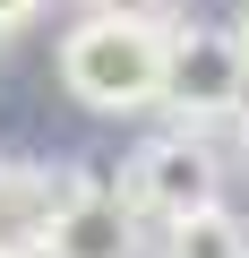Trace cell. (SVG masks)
I'll list each match as a JSON object with an SVG mask.
<instances>
[{
  "instance_id": "9c48e42d",
  "label": "cell",
  "mask_w": 249,
  "mask_h": 258,
  "mask_svg": "<svg viewBox=\"0 0 249 258\" xmlns=\"http://www.w3.org/2000/svg\"><path fill=\"white\" fill-rule=\"evenodd\" d=\"M240 164H249V112H240Z\"/></svg>"
},
{
  "instance_id": "3957f363",
  "label": "cell",
  "mask_w": 249,
  "mask_h": 258,
  "mask_svg": "<svg viewBox=\"0 0 249 258\" xmlns=\"http://www.w3.org/2000/svg\"><path fill=\"white\" fill-rule=\"evenodd\" d=\"M138 198V215L146 224H181V215H198V207H215L223 198V155L206 147V129H189V120H172L163 138H146L138 155H129V181H120Z\"/></svg>"
},
{
  "instance_id": "277c9868",
  "label": "cell",
  "mask_w": 249,
  "mask_h": 258,
  "mask_svg": "<svg viewBox=\"0 0 249 258\" xmlns=\"http://www.w3.org/2000/svg\"><path fill=\"white\" fill-rule=\"evenodd\" d=\"M138 232H146V215H138L129 189H103V181L77 172L69 198H60V215H52L43 258H138Z\"/></svg>"
},
{
  "instance_id": "52a82bcc",
  "label": "cell",
  "mask_w": 249,
  "mask_h": 258,
  "mask_svg": "<svg viewBox=\"0 0 249 258\" xmlns=\"http://www.w3.org/2000/svg\"><path fill=\"white\" fill-rule=\"evenodd\" d=\"M86 9H112V18H181V0H86Z\"/></svg>"
},
{
  "instance_id": "ba28073f",
  "label": "cell",
  "mask_w": 249,
  "mask_h": 258,
  "mask_svg": "<svg viewBox=\"0 0 249 258\" xmlns=\"http://www.w3.org/2000/svg\"><path fill=\"white\" fill-rule=\"evenodd\" d=\"M43 18V0H0V35H18V26H35Z\"/></svg>"
},
{
  "instance_id": "5b68a950",
  "label": "cell",
  "mask_w": 249,
  "mask_h": 258,
  "mask_svg": "<svg viewBox=\"0 0 249 258\" xmlns=\"http://www.w3.org/2000/svg\"><path fill=\"white\" fill-rule=\"evenodd\" d=\"M69 181L77 172H43V164H9L0 155V258H43Z\"/></svg>"
},
{
  "instance_id": "8992f818",
  "label": "cell",
  "mask_w": 249,
  "mask_h": 258,
  "mask_svg": "<svg viewBox=\"0 0 249 258\" xmlns=\"http://www.w3.org/2000/svg\"><path fill=\"white\" fill-rule=\"evenodd\" d=\"M163 258H249V224L215 198V207H198L163 232Z\"/></svg>"
},
{
  "instance_id": "7a4b0ae2",
  "label": "cell",
  "mask_w": 249,
  "mask_h": 258,
  "mask_svg": "<svg viewBox=\"0 0 249 258\" xmlns=\"http://www.w3.org/2000/svg\"><path fill=\"white\" fill-rule=\"evenodd\" d=\"M163 112L189 120V129H215V120L249 112V43H240V26H189V18H172Z\"/></svg>"
},
{
  "instance_id": "30bf717a",
  "label": "cell",
  "mask_w": 249,
  "mask_h": 258,
  "mask_svg": "<svg viewBox=\"0 0 249 258\" xmlns=\"http://www.w3.org/2000/svg\"><path fill=\"white\" fill-rule=\"evenodd\" d=\"M240 43H249V18H240Z\"/></svg>"
},
{
  "instance_id": "6da1fadb",
  "label": "cell",
  "mask_w": 249,
  "mask_h": 258,
  "mask_svg": "<svg viewBox=\"0 0 249 258\" xmlns=\"http://www.w3.org/2000/svg\"><path fill=\"white\" fill-rule=\"evenodd\" d=\"M163 60H172V26L163 18H77L60 35V86L86 103V112H163Z\"/></svg>"
}]
</instances>
